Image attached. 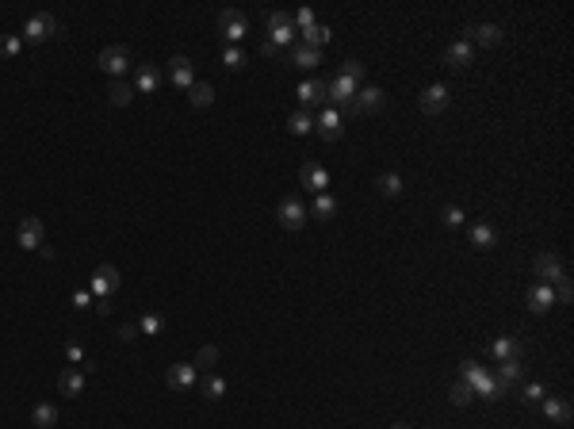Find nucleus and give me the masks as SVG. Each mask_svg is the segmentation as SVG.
Wrapping results in <instances>:
<instances>
[{"mask_svg":"<svg viewBox=\"0 0 574 429\" xmlns=\"http://www.w3.org/2000/svg\"><path fill=\"white\" fill-rule=\"evenodd\" d=\"M448 395H452V402H456V407H467V402L475 399V387L467 384V379H456V384H452V391H448Z\"/></svg>","mask_w":574,"mask_h":429,"instance_id":"473e14b6","label":"nucleus"},{"mask_svg":"<svg viewBox=\"0 0 574 429\" xmlns=\"http://www.w3.org/2000/svg\"><path fill=\"white\" fill-rule=\"evenodd\" d=\"M218 31H223L226 46H237L249 35V20H245L241 12H234V8H226V12H218Z\"/></svg>","mask_w":574,"mask_h":429,"instance_id":"f03ea898","label":"nucleus"},{"mask_svg":"<svg viewBox=\"0 0 574 429\" xmlns=\"http://www.w3.org/2000/svg\"><path fill=\"white\" fill-rule=\"evenodd\" d=\"M138 88H134V92H158V85H161V73L158 69H153V66H142V69H138Z\"/></svg>","mask_w":574,"mask_h":429,"instance_id":"b1692460","label":"nucleus"},{"mask_svg":"<svg viewBox=\"0 0 574 429\" xmlns=\"http://www.w3.org/2000/svg\"><path fill=\"white\" fill-rule=\"evenodd\" d=\"M188 96H192L195 108H207V104H215V88H211L207 80H195V85L188 88Z\"/></svg>","mask_w":574,"mask_h":429,"instance_id":"a878e982","label":"nucleus"},{"mask_svg":"<svg viewBox=\"0 0 574 429\" xmlns=\"http://www.w3.org/2000/svg\"><path fill=\"white\" fill-rule=\"evenodd\" d=\"M528 307L536 314H544V311H552L555 307V291H552V284H540V288H532L528 291Z\"/></svg>","mask_w":574,"mask_h":429,"instance_id":"6ab92c4d","label":"nucleus"},{"mask_svg":"<svg viewBox=\"0 0 574 429\" xmlns=\"http://www.w3.org/2000/svg\"><path fill=\"white\" fill-rule=\"evenodd\" d=\"M440 218H444V226H463V211H459V207H444Z\"/></svg>","mask_w":574,"mask_h":429,"instance_id":"ea45409f","label":"nucleus"},{"mask_svg":"<svg viewBox=\"0 0 574 429\" xmlns=\"http://www.w3.org/2000/svg\"><path fill=\"white\" fill-rule=\"evenodd\" d=\"M100 69H104V73H111V77L119 80L122 73L130 69V54H127V46H108V50L100 54Z\"/></svg>","mask_w":574,"mask_h":429,"instance_id":"423d86ee","label":"nucleus"},{"mask_svg":"<svg viewBox=\"0 0 574 429\" xmlns=\"http://www.w3.org/2000/svg\"><path fill=\"white\" fill-rule=\"evenodd\" d=\"M463 38H467V43L494 46L498 38H502V27H498V23H475V27H467V31H463Z\"/></svg>","mask_w":574,"mask_h":429,"instance_id":"4468645a","label":"nucleus"},{"mask_svg":"<svg viewBox=\"0 0 574 429\" xmlns=\"http://www.w3.org/2000/svg\"><path fill=\"white\" fill-rule=\"evenodd\" d=\"M119 337H122V342H134V337H138V326H119Z\"/></svg>","mask_w":574,"mask_h":429,"instance_id":"49530a36","label":"nucleus"},{"mask_svg":"<svg viewBox=\"0 0 574 429\" xmlns=\"http://www.w3.org/2000/svg\"><path fill=\"white\" fill-rule=\"evenodd\" d=\"M395 429H406V426H395Z\"/></svg>","mask_w":574,"mask_h":429,"instance_id":"de8ad7c7","label":"nucleus"},{"mask_svg":"<svg viewBox=\"0 0 574 429\" xmlns=\"http://www.w3.org/2000/svg\"><path fill=\"white\" fill-rule=\"evenodd\" d=\"M490 353H494L498 360H521V342H517V337H498V342L490 345Z\"/></svg>","mask_w":574,"mask_h":429,"instance_id":"4be33fe9","label":"nucleus"},{"mask_svg":"<svg viewBox=\"0 0 574 429\" xmlns=\"http://www.w3.org/2000/svg\"><path fill=\"white\" fill-rule=\"evenodd\" d=\"M211 364H218V349L215 345H203L200 357H195V368H211Z\"/></svg>","mask_w":574,"mask_h":429,"instance_id":"4c0bfd02","label":"nucleus"},{"mask_svg":"<svg viewBox=\"0 0 574 429\" xmlns=\"http://www.w3.org/2000/svg\"><path fill=\"white\" fill-rule=\"evenodd\" d=\"M555 299H563V303L570 299V280H559V288H555Z\"/></svg>","mask_w":574,"mask_h":429,"instance_id":"c03bdc74","label":"nucleus"},{"mask_svg":"<svg viewBox=\"0 0 574 429\" xmlns=\"http://www.w3.org/2000/svg\"><path fill=\"white\" fill-rule=\"evenodd\" d=\"M448 108V88L444 85H429L421 92V111H429V115H440V111Z\"/></svg>","mask_w":574,"mask_h":429,"instance_id":"ddd939ff","label":"nucleus"},{"mask_svg":"<svg viewBox=\"0 0 574 429\" xmlns=\"http://www.w3.org/2000/svg\"><path fill=\"white\" fill-rule=\"evenodd\" d=\"M471 241L479 249H494V241H498V230L490 223H479V226H471Z\"/></svg>","mask_w":574,"mask_h":429,"instance_id":"5701e85b","label":"nucleus"},{"mask_svg":"<svg viewBox=\"0 0 574 429\" xmlns=\"http://www.w3.org/2000/svg\"><path fill=\"white\" fill-rule=\"evenodd\" d=\"M223 66H226V69H241V66H245L241 46H226V50H223Z\"/></svg>","mask_w":574,"mask_h":429,"instance_id":"c9c22d12","label":"nucleus"},{"mask_svg":"<svg viewBox=\"0 0 574 429\" xmlns=\"http://www.w3.org/2000/svg\"><path fill=\"white\" fill-rule=\"evenodd\" d=\"M341 77H349V80H360V77H364V62L349 58V62H344V66H341Z\"/></svg>","mask_w":574,"mask_h":429,"instance_id":"58836bf2","label":"nucleus"},{"mask_svg":"<svg viewBox=\"0 0 574 429\" xmlns=\"http://www.w3.org/2000/svg\"><path fill=\"white\" fill-rule=\"evenodd\" d=\"M20 50H23V43L15 35H0V54L4 58H20Z\"/></svg>","mask_w":574,"mask_h":429,"instance_id":"e433bc0d","label":"nucleus"},{"mask_svg":"<svg viewBox=\"0 0 574 429\" xmlns=\"http://www.w3.org/2000/svg\"><path fill=\"white\" fill-rule=\"evenodd\" d=\"M54 35H62V23H57L50 12L31 15V20L23 23V38H27V43H46V38H54Z\"/></svg>","mask_w":574,"mask_h":429,"instance_id":"f257e3e1","label":"nucleus"},{"mask_svg":"<svg viewBox=\"0 0 574 429\" xmlns=\"http://www.w3.org/2000/svg\"><path fill=\"white\" fill-rule=\"evenodd\" d=\"M57 391H62L65 399H77V395L85 391V368H62V376H57Z\"/></svg>","mask_w":574,"mask_h":429,"instance_id":"9d476101","label":"nucleus"},{"mask_svg":"<svg viewBox=\"0 0 574 429\" xmlns=\"http://www.w3.org/2000/svg\"><path fill=\"white\" fill-rule=\"evenodd\" d=\"M43 234H46L43 218L27 215V218H23V223H20V230H15V241H20L23 249H38V246H43Z\"/></svg>","mask_w":574,"mask_h":429,"instance_id":"39448f33","label":"nucleus"},{"mask_svg":"<svg viewBox=\"0 0 574 429\" xmlns=\"http://www.w3.org/2000/svg\"><path fill=\"white\" fill-rule=\"evenodd\" d=\"M299 100H302V111H310L314 104L326 100V85H322V80H302V85H299Z\"/></svg>","mask_w":574,"mask_h":429,"instance_id":"a211bd4d","label":"nucleus"},{"mask_svg":"<svg viewBox=\"0 0 574 429\" xmlns=\"http://www.w3.org/2000/svg\"><path fill=\"white\" fill-rule=\"evenodd\" d=\"M299 176H302V184H307L310 192H322V196H326V184H330V173H326L322 165H314V161H307V165L299 169Z\"/></svg>","mask_w":574,"mask_h":429,"instance_id":"2eb2a0df","label":"nucleus"},{"mask_svg":"<svg viewBox=\"0 0 574 429\" xmlns=\"http://www.w3.org/2000/svg\"><path fill=\"white\" fill-rule=\"evenodd\" d=\"M31 422H35V429H54L57 426V407L54 402H38V407L31 410Z\"/></svg>","mask_w":574,"mask_h":429,"instance_id":"412c9836","label":"nucleus"},{"mask_svg":"<svg viewBox=\"0 0 574 429\" xmlns=\"http://www.w3.org/2000/svg\"><path fill=\"white\" fill-rule=\"evenodd\" d=\"M92 303V291H77V295H73V307H88Z\"/></svg>","mask_w":574,"mask_h":429,"instance_id":"a18cd8bd","label":"nucleus"},{"mask_svg":"<svg viewBox=\"0 0 574 429\" xmlns=\"http://www.w3.org/2000/svg\"><path fill=\"white\" fill-rule=\"evenodd\" d=\"M333 211H337V199L333 196H318V204H314V218H333Z\"/></svg>","mask_w":574,"mask_h":429,"instance_id":"f704fd0d","label":"nucleus"},{"mask_svg":"<svg viewBox=\"0 0 574 429\" xmlns=\"http://www.w3.org/2000/svg\"><path fill=\"white\" fill-rule=\"evenodd\" d=\"M544 414L552 422H570V402L567 399H544Z\"/></svg>","mask_w":574,"mask_h":429,"instance_id":"393cba45","label":"nucleus"},{"mask_svg":"<svg viewBox=\"0 0 574 429\" xmlns=\"http://www.w3.org/2000/svg\"><path fill=\"white\" fill-rule=\"evenodd\" d=\"M65 357L77 364V368H85V364H88V360H85V353H80V345H65Z\"/></svg>","mask_w":574,"mask_h":429,"instance_id":"79ce46f5","label":"nucleus"},{"mask_svg":"<svg viewBox=\"0 0 574 429\" xmlns=\"http://www.w3.org/2000/svg\"><path fill=\"white\" fill-rule=\"evenodd\" d=\"M536 276L544 280V284H559V280H567V269H563V261L555 253H540L536 257Z\"/></svg>","mask_w":574,"mask_h":429,"instance_id":"0eeeda50","label":"nucleus"},{"mask_svg":"<svg viewBox=\"0 0 574 429\" xmlns=\"http://www.w3.org/2000/svg\"><path fill=\"white\" fill-rule=\"evenodd\" d=\"M295 38V23H291V15L287 12H272L268 15V43L280 50V46H287Z\"/></svg>","mask_w":574,"mask_h":429,"instance_id":"20e7f679","label":"nucleus"},{"mask_svg":"<svg viewBox=\"0 0 574 429\" xmlns=\"http://www.w3.org/2000/svg\"><path fill=\"white\" fill-rule=\"evenodd\" d=\"M161 330H165V314H142V318H138V334L158 337Z\"/></svg>","mask_w":574,"mask_h":429,"instance_id":"bb28decb","label":"nucleus"},{"mask_svg":"<svg viewBox=\"0 0 574 429\" xmlns=\"http://www.w3.org/2000/svg\"><path fill=\"white\" fill-rule=\"evenodd\" d=\"M307 204H302L299 196H284L280 207H276V218H280V226H287V230H299L302 223H307Z\"/></svg>","mask_w":574,"mask_h":429,"instance_id":"7ed1b4c3","label":"nucleus"},{"mask_svg":"<svg viewBox=\"0 0 574 429\" xmlns=\"http://www.w3.org/2000/svg\"><path fill=\"white\" fill-rule=\"evenodd\" d=\"M287 131H291V134H307V131H314V119H310V111H295V115L287 119Z\"/></svg>","mask_w":574,"mask_h":429,"instance_id":"7c9ffc66","label":"nucleus"},{"mask_svg":"<svg viewBox=\"0 0 574 429\" xmlns=\"http://www.w3.org/2000/svg\"><path fill=\"white\" fill-rule=\"evenodd\" d=\"M295 27H302V31H307V27H314V12H310V8H302V12H295Z\"/></svg>","mask_w":574,"mask_h":429,"instance_id":"a19ab883","label":"nucleus"},{"mask_svg":"<svg viewBox=\"0 0 574 429\" xmlns=\"http://www.w3.org/2000/svg\"><path fill=\"white\" fill-rule=\"evenodd\" d=\"M291 66H299V69L318 66V50H310V46H295V50H291Z\"/></svg>","mask_w":574,"mask_h":429,"instance_id":"c756f323","label":"nucleus"},{"mask_svg":"<svg viewBox=\"0 0 574 429\" xmlns=\"http://www.w3.org/2000/svg\"><path fill=\"white\" fill-rule=\"evenodd\" d=\"M165 379H169L172 391H188V387H192L195 379H200V368H195V364H172Z\"/></svg>","mask_w":574,"mask_h":429,"instance_id":"9b49d317","label":"nucleus"},{"mask_svg":"<svg viewBox=\"0 0 574 429\" xmlns=\"http://www.w3.org/2000/svg\"><path fill=\"white\" fill-rule=\"evenodd\" d=\"M115 288H119V269H115V265H100V269L92 272V295L111 299Z\"/></svg>","mask_w":574,"mask_h":429,"instance_id":"6e6552de","label":"nucleus"},{"mask_svg":"<svg viewBox=\"0 0 574 429\" xmlns=\"http://www.w3.org/2000/svg\"><path fill=\"white\" fill-rule=\"evenodd\" d=\"M524 402H544V387L528 384V387H524Z\"/></svg>","mask_w":574,"mask_h":429,"instance_id":"37998d69","label":"nucleus"},{"mask_svg":"<svg viewBox=\"0 0 574 429\" xmlns=\"http://www.w3.org/2000/svg\"><path fill=\"white\" fill-rule=\"evenodd\" d=\"M302 38H307V43H302V46H310V50H318V46H322V43H330V27H326V23H314V27H307V31H302Z\"/></svg>","mask_w":574,"mask_h":429,"instance_id":"c85d7f7f","label":"nucleus"},{"mask_svg":"<svg viewBox=\"0 0 574 429\" xmlns=\"http://www.w3.org/2000/svg\"><path fill=\"white\" fill-rule=\"evenodd\" d=\"M379 192L383 196H402V176L398 173H383L379 176Z\"/></svg>","mask_w":574,"mask_h":429,"instance_id":"72a5a7b5","label":"nucleus"},{"mask_svg":"<svg viewBox=\"0 0 574 429\" xmlns=\"http://www.w3.org/2000/svg\"><path fill=\"white\" fill-rule=\"evenodd\" d=\"M223 395H226V379L211 372V376L203 379V399H223Z\"/></svg>","mask_w":574,"mask_h":429,"instance_id":"2f4dec72","label":"nucleus"},{"mask_svg":"<svg viewBox=\"0 0 574 429\" xmlns=\"http://www.w3.org/2000/svg\"><path fill=\"white\" fill-rule=\"evenodd\" d=\"M356 108H360V115H364V111H379L383 108V88H375V85L356 88Z\"/></svg>","mask_w":574,"mask_h":429,"instance_id":"f3484780","label":"nucleus"},{"mask_svg":"<svg viewBox=\"0 0 574 429\" xmlns=\"http://www.w3.org/2000/svg\"><path fill=\"white\" fill-rule=\"evenodd\" d=\"M326 96H330V100H337L341 108H349V104L356 100V80H349V77H341V73H337V77L330 80V92H326Z\"/></svg>","mask_w":574,"mask_h":429,"instance_id":"f8f14e48","label":"nucleus"},{"mask_svg":"<svg viewBox=\"0 0 574 429\" xmlns=\"http://www.w3.org/2000/svg\"><path fill=\"white\" fill-rule=\"evenodd\" d=\"M130 96H134V88L127 85V80H111V88H108V100L115 104V108H122V104H130Z\"/></svg>","mask_w":574,"mask_h":429,"instance_id":"cd10ccee","label":"nucleus"},{"mask_svg":"<svg viewBox=\"0 0 574 429\" xmlns=\"http://www.w3.org/2000/svg\"><path fill=\"white\" fill-rule=\"evenodd\" d=\"M169 80H172L176 88H184V92L195 85V69H192V62H188L184 54H176V58L169 62Z\"/></svg>","mask_w":574,"mask_h":429,"instance_id":"1a4fd4ad","label":"nucleus"},{"mask_svg":"<svg viewBox=\"0 0 574 429\" xmlns=\"http://www.w3.org/2000/svg\"><path fill=\"white\" fill-rule=\"evenodd\" d=\"M444 62L452 69H467L475 62V50H471V43H467V38H459V43H452L448 46V54H444Z\"/></svg>","mask_w":574,"mask_h":429,"instance_id":"dca6fc26","label":"nucleus"},{"mask_svg":"<svg viewBox=\"0 0 574 429\" xmlns=\"http://www.w3.org/2000/svg\"><path fill=\"white\" fill-rule=\"evenodd\" d=\"M341 131H344V119L337 115V111H326L322 119H318V134H322L326 142H333V139H341Z\"/></svg>","mask_w":574,"mask_h":429,"instance_id":"aec40b11","label":"nucleus"}]
</instances>
